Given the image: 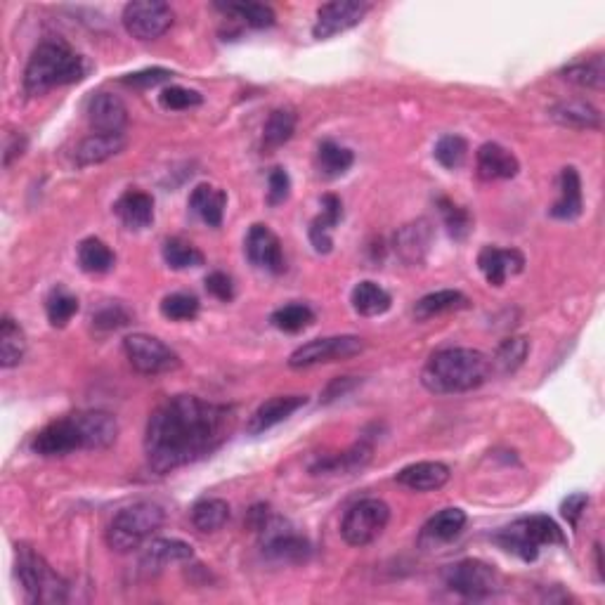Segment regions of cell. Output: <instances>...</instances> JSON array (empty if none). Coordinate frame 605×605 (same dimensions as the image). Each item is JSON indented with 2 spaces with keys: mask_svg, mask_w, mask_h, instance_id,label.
Wrapping results in <instances>:
<instances>
[{
  "mask_svg": "<svg viewBox=\"0 0 605 605\" xmlns=\"http://www.w3.org/2000/svg\"><path fill=\"white\" fill-rule=\"evenodd\" d=\"M528 353H530L528 338H506L502 346L497 348L492 367H497L502 374H513L520 364L525 362Z\"/></svg>",
  "mask_w": 605,
  "mask_h": 605,
  "instance_id": "cell-43",
  "label": "cell"
},
{
  "mask_svg": "<svg viewBox=\"0 0 605 605\" xmlns=\"http://www.w3.org/2000/svg\"><path fill=\"white\" fill-rule=\"evenodd\" d=\"M558 201L554 206H551V216L558 220H575L582 216V180L580 173H577V168H563L561 178H558Z\"/></svg>",
  "mask_w": 605,
  "mask_h": 605,
  "instance_id": "cell-27",
  "label": "cell"
},
{
  "mask_svg": "<svg viewBox=\"0 0 605 605\" xmlns=\"http://www.w3.org/2000/svg\"><path fill=\"white\" fill-rule=\"evenodd\" d=\"M88 123L95 133L121 135L128 123V109L119 95L95 93L88 100Z\"/></svg>",
  "mask_w": 605,
  "mask_h": 605,
  "instance_id": "cell-16",
  "label": "cell"
},
{
  "mask_svg": "<svg viewBox=\"0 0 605 605\" xmlns=\"http://www.w3.org/2000/svg\"><path fill=\"white\" fill-rule=\"evenodd\" d=\"M308 405V398L305 395H275V398L265 400L256 412L249 416V424H246V431L251 435H260L270 428H275L282 424V421L294 416L298 409Z\"/></svg>",
  "mask_w": 605,
  "mask_h": 605,
  "instance_id": "cell-18",
  "label": "cell"
},
{
  "mask_svg": "<svg viewBox=\"0 0 605 605\" xmlns=\"http://www.w3.org/2000/svg\"><path fill=\"white\" fill-rule=\"evenodd\" d=\"M492 360L473 348H445L428 357L421 383L428 393L457 395L476 390L490 379Z\"/></svg>",
  "mask_w": 605,
  "mask_h": 605,
  "instance_id": "cell-3",
  "label": "cell"
},
{
  "mask_svg": "<svg viewBox=\"0 0 605 605\" xmlns=\"http://www.w3.org/2000/svg\"><path fill=\"white\" fill-rule=\"evenodd\" d=\"M126 147V138L123 135H104V133H93L86 140H81V145L76 147V166L88 168L109 161L112 156L121 154Z\"/></svg>",
  "mask_w": 605,
  "mask_h": 605,
  "instance_id": "cell-28",
  "label": "cell"
},
{
  "mask_svg": "<svg viewBox=\"0 0 605 605\" xmlns=\"http://www.w3.org/2000/svg\"><path fill=\"white\" fill-rule=\"evenodd\" d=\"M343 220V204L336 194H324L322 197V213L312 220L310 225V244L312 249L322 256H327L334 249V239L331 232Z\"/></svg>",
  "mask_w": 605,
  "mask_h": 605,
  "instance_id": "cell-25",
  "label": "cell"
},
{
  "mask_svg": "<svg viewBox=\"0 0 605 605\" xmlns=\"http://www.w3.org/2000/svg\"><path fill=\"white\" fill-rule=\"evenodd\" d=\"M114 213L128 230L142 232L154 223V199L147 192L128 190L114 204Z\"/></svg>",
  "mask_w": 605,
  "mask_h": 605,
  "instance_id": "cell-24",
  "label": "cell"
},
{
  "mask_svg": "<svg viewBox=\"0 0 605 605\" xmlns=\"http://www.w3.org/2000/svg\"><path fill=\"white\" fill-rule=\"evenodd\" d=\"M291 192V178L284 168H272L270 178H268V204L270 206H279L289 199Z\"/></svg>",
  "mask_w": 605,
  "mask_h": 605,
  "instance_id": "cell-50",
  "label": "cell"
},
{
  "mask_svg": "<svg viewBox=\"0 0 605 605\" xmlns=\"http://www.w3.org/2000/svg\"><path fill=\"white\" fill-rule=\"evenodd\" d=\"M173 8L164 0H133L123 8L121 22L135 41H156L171 29Z\"/></svg>",
  "mask_w": 605,
  "mask_h": 605,
  "instance_id": "cell-11",
  "label": "cell"
},
{
  "mask_svg": "<svg viewBox=\"0 0 605 605\" xmlns=\"http://www.w3.org/2000/svg\"><path fill=\"white\" fill-rule=\"evenodd\" d=\"M433 244V225L431 220L419 218L414 223L402 225L398 232H395V253H398L402 263L407 265H421L431 251Z\"/></svg>",
  "mask_w": 605,
  "mask_h": 605,
  "instance_id": "cell-17",
  "label": "cell"
},
{
  "mask_svg": "<svg viewBox=\"0 0 605 605\" xmlns=\"http://www.w3.org/2000/svg\"><path fill=\"white\" fill-rule=\"evenodd\" d=\"M270 322H272V327H277L279 331H286V334H298V331L308 329L310 324L315 322V312H312L305 303H289L272 312Z\"/></svg>",
  "mask_w": 605,
  "mask_h": 605,
  "instance_id": "cell-40",
  "label": "cell"
},
{
  "mask_svg": "<svg viewBox=\"0 0 605 605\" xmlns=\"http://www.w3.org/2000/svg\"><path fill=\"white\" fill-rule=\"evenodd\" d=\"M123 350L130 367L138 374L145 376H161L171 374L180 367V357L173 348H168L164 341H159L156 336L147 334H133L123 341Z\"/></svg>",
  "mask_w": 605,
  "mask_h": 605,
  "instance_id": "cell-10",
  "label": "cell"
},
{
  "mask_svg": "<svg viewBox=\"0 0 605 605\" xmlns=\"http://www.w3.org/2000/svg\"><path fill=\"white\" fill-rule=\"evenodd\" d=\"M563 81L572 83V86H580L587 90H603L605 86V62L603 55L587 57V60L572 62L561 71Z\"/></svg>",
  "mask_w": 605,
  "mask_h": 605,
  "instance_id": "cell-33",
  "label": "cell"
},
{
  "mask_svg": "<svg viewBox=\"0 0 605 605\" xmlns=\"http://www.w3.org/2000/svg\"><path fill=\"white\" fill-rule=\"evenodd\" d=\"M161 253H164L168 268L173 270H190L204 265V253L190 242H182V239H166Z\"/></svg>",
  "mask_w": 605,
  "mask_h": 605,
  "instance_id": "cell-41",
  "label": "cell"
},
{
  "mask_svg": "<svg viewBox=\"0 0 605 605\" xmlns=\"http://www.w3.org/2000/svg\"><path fill=\"white\" fill-rule=\"evenodd\" d=\"M355 386H357V381L353 379V376H343V379H334L327 386V390H324L322 402H331V400L341 398V395H348L350 390H353Z\"/></svg>",
  "mask_w": 605,
  "mask_h": 605,
  "instance_id": "cell-53",
  "label": "cell"
},
{
  "mask_svg": "<svg viewBox=\"0 0 605 605\" xmlns=\"http://www.w3.org/2000/svg\"><path fill=\"white\" fill-rule=\"evenodd\" d=\"M442 577H445V584L454 594L473 598V601L490 598L499 594V589H502V577H499V572L494 570L492 565L476 561V558H466V561L450 565Z\"/></svg>",
  "mask_w": 605,
  "mask_h": 605,
  "instance_id": "cell-8",
  "label": "cell"
},
{
  "mask_svg": "<svg viewBox=\"0 0 605 605\" xmlns=\"http://www.w3.org/2000/svg\"><path fill=\"white\" fill-rule=\"evenodd\" d=\"M364 350V341L360 336H327L315 338V341L303 343L296 348L289 357L291 369H308L315 364H329V362H343L350 357L360 355Z\"/></svg>",
  "mask_w": 605,
  "mask_h": 605,
  "instance_id": "cell-12",
  "label": "cell"
},
{
  "mask_svg": "<svg viewBox=\"0 0 605 605\" xmlns=\"http://www.w3.org/2000/svg\"><path fill=\"white\" fill-rule=\"evenodd\" d=\"M88 74V64L78 52L64 41H43L31 52L24 71V90L29 95H43L52 88L71 86L83 81Z\"/></svg>",
  "mask_w": 605,
  "mask_h": 605,
  "instance_id": "cell-4",
  "label": "cell"
},
{
  "mask_svg": "<svg viewBox=\"0 0 605 605\" xmlns=\"http://www.w3.org/2000/svg\"><path fill=\"white\" fill-rule=\"evenodd\" d=\"M119 435V424L109 412L90 409L57 419L31 440V452L41 457H67L78 450H107Z\"/></svg>",
  "mask_w": 605,
  "mask_h": 605,
  "instance_id": "cell-2",
  "label": "cell"
},
{
  "mask_svg": "<svg viewBox=\"0 0 605 605\" xmlns=\"http://www.w3.org/2000/svg\"><path fill=\"white\" fill-rule=\"evenodd\" d=\"M204 284H206L208 294H211L213 298H218V301L230 303L234 298V284H232V279L225 275V272H220V270L211 272V275L206 277Z\"/></svg>",
  "mask_w": 605,
  "mask_h": 605,
  "instance_id": "cell-51",
  "label": "cell"
},
{
  "mask_svg": "<svg viewBox=\"0 0 605 605\" xmlns=\"http://www.w3.org/2000/svg\"><path fill=\"white\" fill-rule=\"evenodd\" d=\"M171 71L168 69H142V71H135V74H128L121 78L123 86H130V88H154L159 86V83H166L171 81Z\"/></svg>",
  "mask_w": 605,
  "mask_h": 605,
  "instance_id": "cell-49",
  "label": "cell"
},
{
  "mask_svg": "<svg viewBox=\"0 0 605 605\" xmlns=\"http://www.w3.org/2000/svg\"><path fill=\"white\" fill-rule=\"evenodd\" d=\"M296 133V114L289 109H275L263 126V147L279 149Z\"/></svg>",
  "mask_w": 605,
  "mask_h": 605,
  "instance_id": "cell-39",
  "label": "cell"
},
{
  "mask_svg": "<svg viewBox=\"0 0 605 605\" xmlns=\"http://www.w3.org/2000/svg\"><path fill=\"white\" fill-rule=\"evenodd\" d=\"M494 539H497V544L509 551V554H516L528 563L535 561L539 556V546L565 544L563 530L558 528L549 516L518 518L516 523L506 525Z\"/></svg>",
  "mask_w": 605,
  "mask_h": 605,
  "instance_id": "cell-7",
  "label": "cell"
},
{
  "mask_svg": "<svg viewBox=\"0 0 605 605\" xmlns=\"http://www.w3.org/2000/svg\"><path fill=\"white\" fill-rule=\"evenodd\" d=\"M227 204V194L213 185H199L194 187L190 197V208L197 216L204 220L208 227L223 225V213Z\"/></svg>",
  "mask_w": 605,
  "mask_h": 605,
  "instance_id": "cell-30",
  "label": "cell"
},
{
  "mask_svg": "<svg viewBox=\"0 0 605 605\" xmlns=\"http://www.w3.org/2000/svg\"><path fill=\"white\" fill-rule=\"evenodd\" d=\"M468 298L461 294V291L454 289H442V291H433L416 301L414 305V317L416 320H431V317H438L442 312H452V310H464L468 308Z\"/></svg>",
  "mask_w": 605,
  "mask_h": 605,
  "instance_id": "cell-32",
  "label": "cell"
},
{
  "mask_svg": "<svg viewBox=\"0 0 605 605\" xmlns=\"http://www.w3.org/2000/svg\"><path fill=\"white\" fill-rule=\"evenodd\" d=\"M26 336L12 317L5 315L0 322V367L12 369L24 360Z\"/></svg>",
  "mask_w": 605,
  "mask_h": 605,
  "instance_id": "cell-34",
  "label": "cell"
},
{
  "mask_svg": "<svg viewBox=\"0 0 605 605\" xmlns=\"http://www.w3.org/2000/svg\"><path fill=\"white\" fill-rule=\"evenodd\" d=\"M372 452H374L372 445H367V442H357V445H353L346 452L329 454V457H320L317 461H312L310 471L315 473V476H322V473H357L372 461Z\"/></svg>",
  "mask_w": 605,
  "mask_h": 605,
  "instance_id": "cell-26",
  "label": "cell"
},
{
  "mask_svg": "<svg viewBox=\"0 0 605 605\" xmlns=\"http://www.w3.org/2000/svg\"><path fill=\"white\" fill-rule=\"evenodd\" d=\"M159 102L164 109H171V112H185V109L199 107L201 102H204V97H201L197 90H187L180 86H171L166 90H161Z\"/></svg>",
  "mask_w": 605,
  "mask_h": 605,
  "instance_id": "cell-47",
  "label": "cell"
},
{
  "mask_svg": "<svg viewBox=\"0 0 605 605\" xmlns=\"http://www.w3.org/2000/svg\"><path fill=\"white\" fill-rule=\"evenodd\" d=\"M116 256L102 239L88 237L78 244V265L90 275H104L114 268Z\"/></svg>",
  "mask_w": 605,
  "mask_h": 605,
  "instance_id": "cell-37",
  "label": "cell"
},
{
  "mask_svg": "<svg viewBox=\"0 0 605 605\" xmlns=\"http://www.w3.org/2000/svg\"><path fill=\"white\" fill-rule=\"evenodd\" d=\"M525 258L523 253L516 249H497V246H485L483 251L478 253V268L483 272L487 284L492 286H504L506 279L511 275H518L523 272Z\"/></svg>",
  "mask_w": 605,
  "mask_h": 605,
  "instance_id": "cell-19",
  "label": "cell"
},
{
  "mask_svg": "<svg viewBox=\"0 0 605 605\" xmlns=\"http://www.w3.org/2000/svg\"><path fill=\"white\" fill-rule=\"evenodd\" d=\"M587 506H589L587 494L577 492V494H570V497L565 499L561 506V513H563V518L572 525V528H577V523H580V518L584 516V511H587Z\"/></svg>",
  "mask_w": 605,
  "mask_h": 605,
  "instance_id": "cell-52",
  "label": "cell"
},
{
  "mask_svg": "<svg viewBox=\"0 0 605 605\" xmlns=\"http://www.w3.org/2000/svg\"><path fill=\"white\" fill-rule=\"evenodd\" d=\"M130 322V312L121 303H107L93 315V327L102 331L121 329Z\"/></svg>",
  "mask_w": 605,
  "mask_h": 605,
  "instance_id": "cell-48",
  "label": "cell"
},
{
  "mask_svg": "<svg viewBox=\"0 0 605 605\" xmlns=\"http://www.w3.org/2000/svg\"><path fill=\"white\" fill-rule=\"evenodd\" d=\"M246 258L260 270L268 272H279L284 270V253H282V242L268 225H251L249 234H246Z\"/></svg>",
  "mask_w": 605,
  "mask_h": 605,
  "instance_id": "cell-15",
  "label": "cell"
},
{
  "mask_svg": "<svg viewBox=\"0 0 605 605\" xmlns=\"http://www.w3.org/2000/svg\"><path fill=\"white\" fill-rule=\"evenodd\" d=\"M355 154L350 152L348 147L336 145V142H322L320 149H317L315 156V166L320 175L324 178H341V175H346L350 171V166H353Z\"/></svg>",
  "mask_w": 605,
  "mask_h": 605,
  "instance_id": "cell-35",
  "label": "cell"
},
{
  "mask_svg": "<svg viewBox=\"0 0 605 605\" xmlns=\"http://www.w3.org/2000/svg\"><path fill=\"white\" fill-rule=\"evenodd\" d=\"M45 312H48V322L52 327L62 329L71 322V317L78 312V298L71 296L67 289L57 286L50 291L48 301H45Z\"/></svg>",
  "mask_w": 605,
  "mask_h": 605,
  "instance_id": "cell-42",
  "label": "cell"
},
{
  "mask_svg": "<svg viewBox=\"0 0 605 605\" xmlns=\"http://www.w3.org/2000/svg\"><path fill=\"white\" fill-rule=\"evenodd\" d=\"M350 303L357 315L362 317H379L383 312L390 310L393 305V298L383 286L374 284V282H360L350 294Z\"/></svg>",
  "mask_w": 605,
  "mask_h": 605,
  "instance_id": "cell-31",
  "label": "cell"
},
{
  "mask_svg": "<svg viewBox=\"0 0 605 605\" xmlns=\"http://www.w3.org/2000/svg\"><path fill=\"white\" fill-rule=\"evenodd\" d=\"M478 175L483 180H511L520 171L516 154L509 149L497 145V142H485L476 154Z\"/></svg>",
  "mask_w": 605,
  "mask_h": 605,
  "instance_id": "cell-22",
  "label": "cell"
},
{
  "mask_svg": "<svg viewBox=\"0 0 605 605\" xmlns=\"http://www.w3.org/2000/svg\"><path fill=\"white\" fill-rule=\"evenodd\" d=\"M17 580L22 584L24 598L29 603L67 601V582L29 546H19L17 551Z\"/></svg>",
  "mask_w": 605,
  "mask_h": 605,
  "instance_id": "cell-6",
  "label": "cell"
},
{
  "mask_svg": "<svg viewBox=\"0 0 605 605\" xmlns=\"http://www.w3.org/2000/svg\"><path fill=\"white\" fill-rule=\"evenodd\" d=\"M440 213H442V220H445L447 232H450L454 239L468 237V232H471V227H473V220H471V213H468L466 208L457 206L450 199H440Z\"/></svg>",
  "mask_w": 605,
  "mask_h": 605,
  "instance_id": "cell-46",
  "label": "cell"
},
{
  "mask_svg": "<svg viewBox=\"0 0 605 605\" xmlns=\"http://www.w3.org/2000/svg\"><path fill=\"white\" fill-rule=\"evenodd\" d=\"M24 147H26V140L22 138V135H10L8 145H5V159H3V164H5V166H10V164H12V159H15V156H22V154H24Z\"/></svg>",
  "mask_w": 605,
  "mask_h": 605,
  "instance_id": "cell-54",
  "label": "cell"
},
{
  "mask_svg": "<svg viewBox=\"0 0 605 605\" xmlns=\"http://www.w3.org/2000/svg\"><path fill=\"white\" fill-rule=\"evenodd\" d=\"M194 558V549L182 539H154L147 546L145 556L140 561V570L145 575H159L161 570L175 563H187Z\"/></svg>",
  "mask_w": 605,
  "mask_h": 605,
  "instance_id": "cell-20",
  "label": "cell"
},
{
  "mask_svg": "<svg viewBox=\"0 0 605 605\" xmlns=\"http://www.w3.org/2000/svg\"><path fill=\"white\" fill-rule=\"evenodd\" d=\"M433 156L438 159L440 166L454 171V168L464 166L468 156V142L461 138V135H445V138H440L438 145H435Z\"/></svg>",
  "mask_w": 605,
  "mask_h": 605,
  "instance_id": "cell-44",
  "label": "cell"
},
{
  "mask_svg": "<svg viewBox=\"0 0 605 605\" xmlns=\"http://www.w3.org/2000/svg\"><path fill=\"white\" fill-rule=\"evenodd\" d=\"M466 528V513L461 509H442L435 513L433 518L426 520V525L421 528L419 544L426 549H435V546L450 544L457 539Z\"/></svg>",
  "mask_w": 605,
  "mask_h": 605,
  "instance_id": "cell-21",
  "label": "cell"
},
{
  "mask_svg": "<svg viewBox=\"0 0 605 605\" xmlns=\"http://www.w3.org/2000/svg\"><path fill=\"white\" fill-rule=\"evenodd\" d=\"M230 520V504L225 499H199L192 509V525L199 532H218Z\"/></svg>",
  "mask_w": 605,
  "mask_h": 605,
  "instance_id": "cell-36",
  "label": "cell"
},
{
  "mask_svg": "<svg viewBox=\"0 0 605 605\" xmlns=\"http://www.w3.org/2000/svg\"><path fill=\"white\" fill-rule=\"evenodd\" d=\"M390 509L381 499H362L350 506L341 523V535L350 546H369L388 528Z\"/></svg>",
  "mask_w": 605,
  "mask_h": 605,
  "instance_id": "cell-9",
  "label": "cell"
},
{
  "mask_svg": "<svg viewBox=\"0 0 605 605\" xmlns=\"http://www.w3.org/2000/svg\"><path fill=\"white\" fill-rule=\"evenodd\" d=\"M551 119L577 130H601V112L584 100H563L551 107Z\"/></svg>",
  "mask_w": 605,
  "mask_h": 605,
  "instance_id": "cell-29",
  "label": "cell"
},
{
  "mask_svg": "<svg viewBox=\"0 0 605 605\" xmlns=\"http://www.w3.org/2000/svg\"><path fill=\"white\" fill-rule=\"evenodd\" d=\"M265 535L263 554L275 563H303L308 561L312 546L303 535H298L291 528H286L282 520H268L265 528L260 530Z\"/></svg>",
  "mask_w": 605,
  "mask_h": 605,
  "instance_id": "cell-14",
  "label": "cell"
},
{
  "mask_svg": "<svg viewBox=\"0 0 605 605\" xmlns=\"http://www.w3.org/2000/svg\"><path fill=\"white\" fill-rule=\"evenodd\" d=\"M234 409L194 395H175L156 407L145 433L147 464L154 473L178 471L208 457L230 438Z\"/></svg>",
  "mask_w": 605,
  "mask_h": 605,
  "instance_id": "cell-1",
  "label": "cell"
},
{
  "mask_svg": "<svg viewBox=\"0 0 605 605\" xmlns=\"http://www.w3.org/2000/svg\"><path fill=\"white\" fill-rule=\"evenodd\" d=\"M216 8L251 26V29H270L277 22L275 10L263 3H216Z\"/></svg>",
  "mask_w": 605,
  "mask_h": 605,
  "instance_id": "cell-38",
  "label": "cell"
},
{
  "mask_svg": "<svg viewBox=\"0 0 605 605\" xmlns=\"http://www.w3.org/2000/svg\"><path fill=\"white\" fill-rule=\"evenodd\" d=\"M166 513L154 502H138L121 509L107 528V544L116 554H130L152 539L164 525Z\"/></svg>",
  "mask_w": 605,
  "mask_h": 605,
  "instance_id": "cell-5",
  "label": "cell"
},
{
  "mask_svg": "<svg viewBox=\"0 0 605 605\" xmlns=\"http://www.w3.org/2000/svg\"><path fill=\"white\" fill-rule=\"evenodd\" d=\"M450 476H452L450 468L440 464V461H419V464L402 468L398 476H395V480H398L402 487H407V490L433 492V490H440V487H445Z\"/></svg>",
  "mask_w": 605,
  "mask_h": 605,
  "instance_id": "cell-23",
  "label": "cell"
},
{
  "mask_svg": "<svg viewBox=\"0 0 605 605\" xmlns=\"http://www.w3.org/2000/svg\"><path fill=\"white\" fill-rule=\"evenodd\" d=\"M372 5L364 0H334V3H324L317 10V22L312 26V36L317 41H327L343 31H350L367 17Z\"/></svg>",
  "mask_w": 605,
  "mask_h": 605,
  "instance_id": "cell-13",
  "label": "cell"
},
{
  "mask_svg": "<svg viewBox=\"0 0 605 605\" xmlns=\"http://www.w3.org/2000/svg\"><path fill=\"white\" fill-rule=\"evenodd\" d=\"M161 315L171 322H190L199 315V298L192 294H171L161 301Z\"/></svg>",
  "mask_w": 605,
  "mask_h": 605,
  "instance_id": "cell-45",
  "label": "cell"
}]
</instances>
